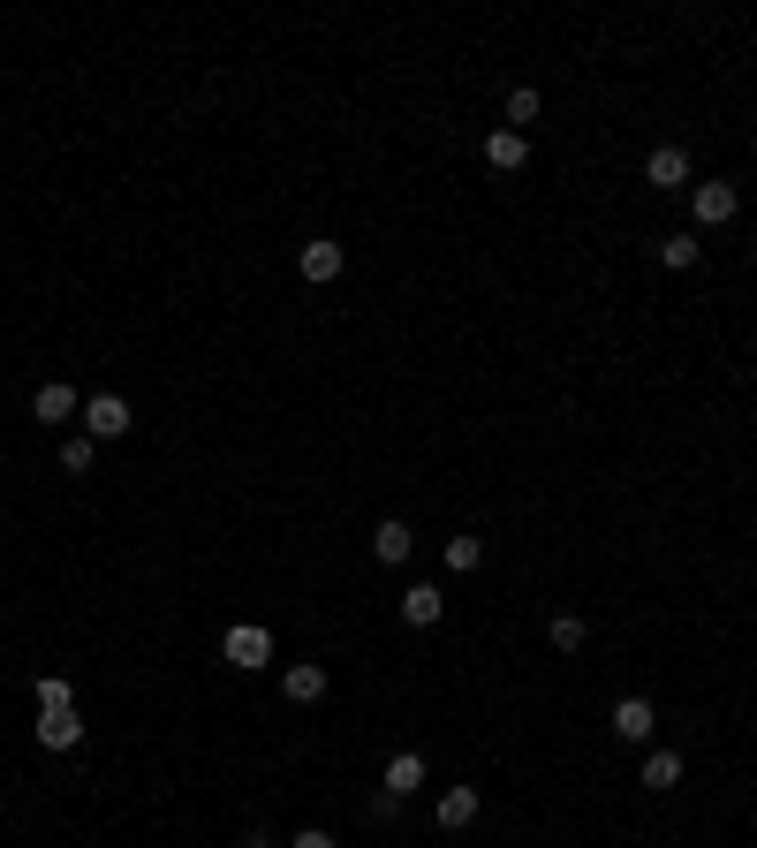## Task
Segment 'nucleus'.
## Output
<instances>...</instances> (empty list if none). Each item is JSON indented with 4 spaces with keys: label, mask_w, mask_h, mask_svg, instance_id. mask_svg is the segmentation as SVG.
Wrapping results in <instances>:
<instances>
[{
    "label": "nucleus",
    "mask_w": 757,
    "mask_h": 848,
    "mask_svg": "<svg viewBox=\"0 0 757 848\" xmlns=\"http://www.w3.org/2000/svg\"><path fill=\"white\" fill-rule=\"evenodd\" d=\"M243 848H273V834H265V826H258V834H243Z\"/></svg>",
    "instance_id": "nucleus-23"
},
{
    "label": "nucleus",
    "mask_w": 757,
    "mask_h": 848,
    "mask_svg": "<svg viewBox=\"0 0 757 848\" xmlns=\"http://www.w3.org/2000/svg\"><path fill=\"white\" fill-rule=\"evenodd\" d=\"M440 614H447V606H440V584H410V592H402V622H410V629H432Z\"/></svg>",
    "instance_id": "nucleus-9"
},
{
    "label": "nucleus",
    "mask_w": 757,
    "mask_h": 848,
    "mask_svg": "<svg viewBox=\"0 0 757 848\" xmlns=\"http://www.w3.org/2000/svg\"><path fill=\"white\" fill-rule=\"evenodd\" d=\"M39 743L46 750H77V743H84V720H77V713H39Z\"/></svg>",
    "instance_id": "nucleus-11"
},
{
    "label": "nucleus",
    "mask_w": 757,
    "mask_h": 848,
    "mask_svg": "<svg viewBox=\"0 0 757 848\" xmlns=\"http://www.w3.org/2000/svg\"><path fill=\"white\" fill-rule=\"evenodd\" d=\"M477 561H485V538H447V568H455V576H470V568H477Z\"/></svg>",
    "instance_id": "nucleus-21"
},
{
    "label": "nucleus",
    "mask_w": 757,
    "mask_h": 848,
    "mask_svg": "<svg viewBox=\"0 0 757 848\" xmlns=\"http://www.w3.org/2000/svg\"><path fill=\"white\" fill-rule=\"evenodd\" d=\"M470 818H477V788H447V796H440V826H447V834H463Z\"/></svg>",
    "instance_id": "nucleus-14"
},
{
    "label": "nucleus",
    "mask_w": 757,
    "mask_h": 848,
    "mask_svg": "<svg viewBox=\"0 0 757 848\" xmlns=\"http://www.w3.org/2000/svg\"><path fill=\"white\" fill-rule=\"evenodd\" d=\"M523 160H531V137H515V129H493V137H485V168L493 174H515Z\"/></svg>",
    "instance_id": "nucleus-8"
},
{
    "label": "nucleus",
    "mask_w": 757,
    "mask_h": 848,
    "mask_svg": "<svg viewBox=\"0 0 757 848\" xmlns=\"http://www.w3.org/2000/svg\"><path fill=\"white\" fill-rule=\"evenodd\" d=\"M417 788H424V758H417V750L386 758V796H394V804H402V796H417Z\"/></svg>",
    "instance_id": "nucleus-10"
},
{
    "label": "nucleus",
    "mask_w": 757,
    "mask_h": 848,
    "mask_svg": "<svg viewBox=\"0 0 757 848\" xmlns=\"http://www.w3.org/2000/svg\"><path fill=\"white\" fill-rule=\"evenodd\" d=\"M39 713H77V682L46 675V682H39Z\"/></svg>",
    "instance_id": "nucleus-18"
},
{
    "label": "nucleus",
    "mask_w": 757,
    "mask_h": 848,
    "mask_svg": "<svg viewBox=\"0 0 757 848\" xmlns=\"http://www.w3.org/2000/svg\"><path fill=\"white\" fill-rule=\"evenodd\" d=\"M538 107H546L538 91H531V84H515V91H507V122H501V129H515V137H523V129L538 122Z\"/></svg>",
    "instance_id": "nucleus-15"
},
{
    "label": "nucleus",
    "mask_w": 757,
    "mask_h": 848,
    "mask_svg": "<svg viewBox=\"0 0 757 848\" xmlns=\"http://www.w3.org/2000/svg\"><path fill=\"white\" fill-rule=\"evenodd\" d=\"M372 553H378V568H402V561L417 553V538H410V523H402V515H386V523L372 531Z\"/></svg>",
    "instance_id": "nucleus-3"
},
{
    "label": "nucleus",
    "mask_w": 757,
    "mask_h": 848,
    "mask_svg": "<svg viewBox=\"0 0 757 848\" xmlns=\"http://www.w3.org/2000/svg\"><path fill=\"white\" fill-rule=\"evenodd\" d=\"M697 251H705L697 235H667V243H659V265H674V273H689V265H697Z\"/></svg>",
    "instance_id": "nucleus-19"
},
{
    "label": "nucleus",
    "mask_w": 757,
    "mask_h": 848,
    "mask_svg": "<svg viewBox=\"0 0 757 848\" xmlns=\"http://www.w3.org/2000/svg\"><path fill=\"white\" fill-rule=\"evenodd\" d=\"M220 652H228V667H273V636L258 629V622H235V629L220 636Z\"/></svg>",
    "instance_id": "nucleus-1"
},
{
    "label": "nucleus",
    "mask_w": 757,
    "mask_h": 848,
    "mask_svg": "<svg viewBox=\"0 0 757 848\" xmlns=\"http://www.w3.org/2000/svg\"><path fill=\"white\" fill-rule=\"evenodd\" d=\"M91 463H99V440H91V432H77V440H61V470H69V477H84Z\"/></svg>",
    "instance_id": "nucleus-17"
},
{
    "label": "nucleus",
    "mask_w": 757,
    "mask_h": 848,
    "mask_svg": "<svg viewBox=\"0 0 757 848\" xmlns=\"http://www.w3.org/2000/svg\"><path fill=\"white\" fill-rule=\"evenodd\" d=\"M289 848H341V841H334V834H319V826H303V834H295Z\"/></svg>",
    "instance_id": "nucleus-22"
},
{
    "label": "nucleus",
    "mask_w": 757,
    "mask_h": 848,
    "mask_svg": "<svg viewBox=\"0 0 757 848\" xmlns=\"http://www.w3.org/2000/svg\"><path fill=\"white\" fill-rule=\"evenodd\" d=\"M295 265H303V281H341V265H349V251L319 235V243H303V251H295Z\"/></svg>",
    "instance_id": "nucleus-6"
},
{
    "label": "nucleus",
    "mask_w": 757,
    "mask_h": 848,
    "mask_svg": "<svg viewBox=\"0 0 757 848\" xmlns=\"http://www.w3.org/2000/svg\"><path fill=\"white\" fill-rule=\"evenodd\" d=\"M281 689H289V705H319V697H326V667H319V659H311V667H289Z\"/></svg>",
    "instance_id": "nucleus-12"
},
{
    "label": "nucleus",
    "mask_w": 757,
    "mask_h": 848,
    "mask_svg": "<svg viewBox=\"0 0 757 848\" xmlns=\"http://www.w3.org/2000/svg\"><path fill=\"white\" fill-rule=\"evenodd\" d=\"M31 410H39V424H69V417H77V386H61V380L39 386V402H31Z\"/></svg>",
    "instance_id": "nucleus-13"
},
{
    "label": "nucleus",
    "mask_w": 757,
    "mask_h": 848,
    "mask_svg": "<svg viewBox=\"0 0 757 848\" xmlns=\"http://www.w3.org/2000/svg\"><path fill=\"white\" fill-rule=\"evenodd\" d=\"M689 205H697V220H705V228H719V220H735L743 190H735V182H697V198H689Z\"/></svg>",
    "instance_id": "nucleus-4"
},
{
    "label": "nucleus",
    "mask_w": 757,
    "mask_h": 848,
    "mask_svg": "<svg viewBox=\"0 0 757 848\" xmlns=\"http://www.w3.org/2000/svg\"><path fill=\"white\" fill-rule=\"evenodd\" d=\"M652 727H659L652 697H622V705H614V735H622V743H652Z\"/></svg>",
    "instance_id": "nucleus-7"
},
{
    "label": "nucleus",
    "mask_w": 757,
    "mask_h": 848,
    "mask_svg": "<svg viewBox=\"0 0 757 848\" xmlns=\"http://www.w3.org/2000/svg\"><path fill=\"white\" fill-rule=\"evenodd\" d=\"M644 182H652V190H682V182H689V152H682V144H659V152L644 160Z\"/></svg>",
    "instance_id": "nucleus-5"
},
{
    "label": "nucleus",
    "mask_w": 757,
    "mask_h": 848,
    "mask_svg": "<svg viewBox=\"0 0 757 848\" xmlns=\"http://www.w3.org/2000/svg\"><path fill=\"white\" fill-rule=\"evenodd\" d=\"M546 636H553V652H584L591 622H584V614H553V622H546Z\"/></svg>",
    "instance_id": "nucleus-16"
},
{
    "label": "nucleus",
    "mask_w": 757,
    "mask_h": 848,
    "mask_svg": "<svg viewBox=\"0 0 757 848\" xmlns=\"http://www.w3.org/2000/svg\"><path fill=\"white\" fill-rule=\"evenodd\" d=\"M674 780H682V758H674V750H652V758H644V788H674Z\"/></svg>",
    "instance_id": "nucleus-20"
},
{
    "label": "nucleus",
    "mask_w": 757,
    "mask_h": 848,
    "mask_svg": "<svg viewBox=\"0 0 757 848\" xmlns=\"http://www.w3.org/2000/svg\"><path fill=\"white\" fill-rule=\"evenodd\" d=\"M84 432H91V440H122V432H129V402H122V394H91V402H84Z\"/></svg>",
    "instance_id": "nucleus-2"
}]
</instances>
